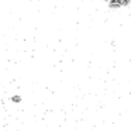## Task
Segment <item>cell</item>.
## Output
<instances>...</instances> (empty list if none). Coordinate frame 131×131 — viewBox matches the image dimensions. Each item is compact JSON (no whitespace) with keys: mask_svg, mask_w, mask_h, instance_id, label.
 <instances>
[{"mask_svg":"<svg viewBox=\"0 0 131 131\" xmlns=\"http://www.w3.org/2000/svg\"><path fill=\"white\" fill-rule=\"evenodd\" d=\"M106 2L108 3V6H110L111 9H118V7L131 4V0H106Z\"/></svg>","mask_w":131,"mask_h":131,"instance_id":"obj_1","label":"cell"}]
</instances>
